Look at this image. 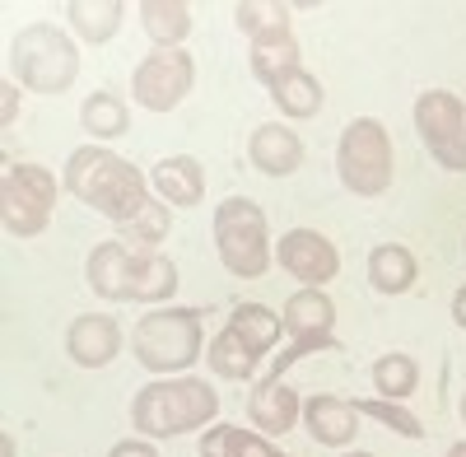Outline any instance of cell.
Returning a JSON list of instances; mask_svg holds the SVG:
<instances>
[{
  "mask_svg": "<svg viewBox=\"0 0 466 457\" xmlns=\"http://www.w3.org/2000/svg\"><path fill=\"white\" fill-rule=\"evenodd\" d=\"M66 187H70V197H80L89 210L107 215L116 228H122L127 219H136L149 201L145 173L131 159L103 149V145H80L66 159Z\"/></svg>",
  "mask_w": 466,
  "mask_h": 457,
  "instance_id": "cell-1",
  "label": "cell"
},
{
  "mask_svg": "<svg viewBox=\"0 0 466 457\" xmlns=\"http://www.w3.org/2000/svg\"><path fill=\"white\" fill-rule=\"evenodd\" d=\"M219 415V397L201 378H168V383H145L131 401V425L149 439H177L201 430Z\"/></svg>",
  "mask_w": 466,
  "mask_h": 457,
  "instance_id": "cell-2",
  "label": "cell"
},
{
  "mask_svg": "<svg viewBox=\"0 0 466 457\" xmlns=\"http://www.w3.org/2000/svg\"><path fill=\"white\" fill-rule=\"evenodd\" d=\"M206 313L201 309H154L136 322L131 350L149 373H182L201 360Z\"/></svg>",
  "mask_w": 466,
  "mask_h": 457,
  "instance_id": "cell-3",
  "label": "cell"
},
{
  "mask_svg": "<svg viewBox=\"0 0 466 457\" xmlns=\"http://www.w3.org/2000/svg\"><path fill=\"white\" fill-rule=\"evenodd\" d=\"M10 66L33 94H66L80 75V47L56 24H28L10 43Z\"/></svg>",
  "mask_w": 466,
  "mask_h": 457,
  "instance_id": "cell-4",
  "label": "cell"
},
{
  "mask_svg": "<svg viewBox=\"0 0 466 457\" xmlns=\"http://www.w3.org/2000/svg\"><path fill=\"white\" fill-rule=\"evenodd\" d=\"M336 173L355 197H382L392 187V136L378 117H355L340 131Z\"/></svg>",
  "mask_w": 466,
  "mask_h": 457,
  "instance_id": "cell-5",
  "label": "cell"
},
{
  "mask_svg": "<svg viewBox=\"0 0 466 457\" xmlns=\"http://www.w3.org/2000/svg\"><path fill=\"white\" fill-rule=\"evenodd\" d=\"M215 248H219V261L228 266L233 276H243V280L266 276V266H270V239H266L261 206L248 201V197L219 201V210H215Z\"/></svg>",
  "mask_w": 466,
  "mask_h": 457,
  "instance_id": "cell-6",
  "label": "cell"
},
{
  "mask_svg": "<svg viewBox=\"0 0 466 457\" xmlns=\"http://www.w3.org/2000/svg\"><path fill=\"white\" fill-rule=\"evenodd\" d=\"M56 206V178L43 164H10L0 178V215H5V234L33 239L52 224Z\"/></svg>",
  "mask_w": 466,
  "mask_h": 457,
  "instance_id": "cell-7",
  "label": "cell"
},
{
  "mask_svg": "<svg viewBox=\"0 0 466 457\" xmlns=\"http://www.w3.org/2000/svg\"><path fill=\"white\" fill-rule=\"evenodd\" d=\"M415 131L443 168L466 173V107L457 94H448V89L420 94L415 98Z\"/></svg>",
  "mask_w": 466,
  "mask_h": 457,
  "instance_id": "cell-8",
  "label": "cell"
},
{
  "mask_svg": "<svg viewBox=\"0 0 466 457\" xmlns=\"http://www.w3.org/2000/svg\"><path fill=\"white\" fill-rule=\"evenodd\" d=\"M191 85H197V61H191V52L154 47L131 75V98L149 112H173L191 94Z\"/></svg>",
  "mask_w": 466,
  "mask_h": 457,
  "instance_id": "cell-9",
  "label": "cell"
},
{
  "mask_svg": "<svg viewBox=\"0 0 466 457\" xmlns=\"http://www.w3.org/2000/svg\"><path fill=\"white\" fill-rule=\"evenodd\" d=\"M276 257L294 280H303V289H322L340 271V252L331 248V239L318 234V228H289V234H280Z\"/></svg>",
  "mask_w": 466,
  "mask_h": 457,
  "instance_id": "cell-10",
  "label": "cell"
},
{
  "mask_svg": "<svg viewBox=\"0 0 466 457\" xmlns=\"http://www.w3.org/2000/svg\"><path fill=\"white\" fill-rule=\"evenodd\" d=\"M66 350L80 369H103V364L116 360V350H122V327H116L107 313H85V318L70 322Z\"/></svg>",
  "mask_w": 466,
  "mask_h": 457,
  "instance_id": "cell-11",
  "label": "cell"
},
{
  "mask_svg": "<svg viewBox=\"0 0 466 457\" xmlns=\"http://www.w3.org/2000/svg\"><path fill=\"white\" fill-rule=\"evenodd\" d=\"M303 425L313 434V443L322 448H350L360 430V406L355 401H340V397H308L303 401Z\"/></svg>",
  "mask_w": 466,
  "mask_h": 457,
  "instance_id": "cell-12",
  "label": "cell"
},
{
  "mask_svg": "<svg viewBox=\"0 0 466 457\" xmlns=\"http://www.w3.org/2000/svg\"><path fill=\"white\" fill-rule=\"evenodd\" d=\"M248 415H252V425L261 434H289L294 421L303 415V401L299 392L285 383V378H261V383L252 388V401H248Z\"/></svg>",
  "mask_w": 466,
  "mask_h": 457,
  "instance_id": "cell-13",
  "label": "cell"
},
{
  "mask_svg": "<svg viewBox=\"0 0 466 457\" xmlns=\"http://www.w3.org/2000/svg\"><path fill=\"white\" fill-rule=\"evenodd\" d=\"M248 159L266 173V178H289L299 164H303V140L280 127V122H270V127H257L252 131V145H248Z\"/></svg>",
  "mask_w": 466,
  "mask_h": 457,
  "instance_id": "cell-14",
  "label": "cell"
},
{
  "mask_svg": "<svg viewBox=\"0 0 466 457\" xmlns=\"http://www.w3.org/2000/svg\"><path fill=\"white\" fill-rule=\"evenodd\" d=\"M177 294V266L168 257H159L154 248H136L131 252V299L136 303H164Z\"/></svg>",
  "mask_w": 466,
  "mask_h": 457,
  "instance_id": "cell-15",
  "label": "cell"
},
{
  "mask_svg": "<svg viewBox=\"0 0 466 457\" xmlns=\"http://www.w3.org/2000/svg\"><path fill=\"white\" fill-rule=\"evenodd\" d=\"M154 192L168 197V206H197L206 197V168H201V159H191V155L159 159V168H154Z\"/></svg>",
  "mask_w": 466,
  "mask_h": 457,
  "instance_id": "cell-16",
  "label": "cell"
},
{
  "mask_svg": "<svg viewBox=\"0 0 466 457\" xmlns=\"http://www.w3.org/2000/svg\"><path fill=\"white\" fill-rule=\"evenodd\" d=\"M89 285L103 299H131V248L127 243H98L89 252Z\"/></svg>",
  "mask_w": 466,
  "mask_h": 457,
  "instance_id": "cell-17",
  "label": "cell"
},
{
  "mask_svg": "<svg viewBox=\"0 0 466 457\" xmlns=\"http://www.w3.org/2000/svg\"><path fill=\"white\" fill-rule=\"evenodd\" d=\"M252 70H257V80L266 89L280 85L289 70H299V43H294V33L289 28H276V33L252 37Z\"/></svg>",
  "mask_w": 466,
  "mask_h": 457,
  "instance_id": "cell-18",
  "label": "cell"
},
{
  "mask_svg": "<svg viewBox=\"0 0 466 457\" xmlns=\"http://www.w3.org/2000/svg\"><path fill=\"white\" fill-rule=\"evenodd\" d=\"M415 252L401 248V243H378L369 252V280L378 294H406L415 285Z\"/></svg>",
  "mask_w": 466,
  "mask_h": 457,
  "instance_id": "cell-19",
  "label": "cell"
},
{
  "mask_svg": "<svg viewBox=\"0 0 466 457\" xmlns=\"http://www.w3.org/2000/svg\"><path fill=\"white\" fill-rule=\"evenodd\" d=\"M285 331L299 340V336H331L336 327V303L322 294V289H299L289 303H285Z\"/></svg>",
  "mask_w": 466,
  "mask_h": 457,
  "instance_id": "cell-20",
  "label": "cell"
},
{
  "mask_svg": "<svg viewBox=\"0 0 466 457\" xmlns=\"http://www.w3.org/2000/svg\"><path fill=\"white\" fill-rule=\"evenodd\" d=\"M140 24L159 47H177L191 33V5L187 0H140Z\"/></svg>",
  "mask_w": 466,
  "mask_h": 457,
  "instance_id": "cell-21",
  "label": "cell"
},
{
  "mask_svg": "<svg viewBox=\"0 0 466 457\" xmlns=\"http://www.w3.org/2000/svg\"><path fill=\"white\" fill-rule=\"evenodd\" d=\"M66 10H70V24L85 43H107L122 28V15H127L122 0H70Z\"/></svg>",
  "mask_w": 466,
  "mask_h": 457,
  "instance_id": "cell-22",
  "label": "cell"
},
{
  "mask_svg": "<svg viewBox=\"0 0 466 457\" xmlns=\"http://www.w3.org/2000/svg\"><path fill=\"white\" fill-rule=\"evenodd\" d=\"M270 98L280 103L285 117L303 122V117H318V107H322V85H318V75H308L303 66L289 70L280 85H270Z\"/></svg>",
  "mask_w": 466,
  "mask_h": 457,
  "instance_id": "cell-23",
  "label": "cell"
},
{
  "mask_svg": "<svg viewBox=\"0 0 466 457\" xmlns=\"http://www.w3.org/2000/svg\"><path fill=\"white\" fill-rule=\"evenodd\" d=\"M201 457H276L266 434L238 430V425H210L201 439Z\"/></svg>",
  "mask_w": 466,
  "mask_h": 457,
  "instance_id": "cell-24",
  "label": "cell"
},
{
  "mask_svg": "<svg viewBox=\"0 0 466 457\" xmlns=\"http://www.w3.org/2000/svg\"><path fill=\"white\" fill-rule=\"evenodd\" d=\"M228 327L243 336V346L252 350V355H266L270 346H276V336H280V318L270 313V309H261V303H238L233 309V318H228Z\"/></svg>",
  "mask_w": 466,
  "mask_h": 457,
  "instance_id": "cell-25",
  "label": "cell"
},
{
  "mask_svg": "<svg viewBox=\"0 0 466 457\" xmlns=\"http://www.w3.org/2000/svg\"><path fill=\"white\" fill-rule=\"evenodd\" d=\"M257 360H261V355H252L233 327H224V331L210 340V369H215L219 378H238V383H248V378L257 373Z\"/></svg>",
  "mask_w": 466,
  "mask_h": 457,
  "instance_id": "cell-26",
  "label": "cell"
},
{
  "mask_svg": "<svg viewBox=\"0 0 466 457\" xmlns=\"http://www.w3.org/2000/svg\"><path fill=\"white\" fill-rule=\"evenodd\" d=\"M80 122H85V131H94V136H103V140L127 136V127H131L127 103L116 98V94H89L85 107H80Z\"/></svg>",
  "mask_w": 466,
  "mask_h": 457,
  "instance_id": "cell-27",
  "label": "cell"
},
{
  "mask_svg": "<svg viewBox=\"0 0 466 457\" xmlns=\"http://www.w3.org/2000/svg\"><path fill=\"white\" fill-rule=\"evenodd\" d=\"M373 383H378V397L382 401H406L420 383V364L410 355H382L373 364Z\"/></svg>",
  "mask_w": 466,
  "mask_h": 457,
  "instance_id": "cell-28",
  "label": "cell"
},
{
  "mask_svg": "<svg viewBox=\"0 0 466 457\" xmlns=\"http://www.w3.org/2000/svg\"><path fill=\"white\" fill-rule=\"evenodd\" d=\"M122 234H127L131 243H140V248L164 243V239L173 234V215H168V201L149 197V201H145V210H140L136 219H127V224H122Z\"/></svg>",
  "mask_w": 466,
  "mask_h": 457,
  "instance_id": "cell-29",
  "label": "cell"
},
{
  "mask_svg": "<svg viewBox=\"0 0 466 457\" xmlns=\"http://www.w3.org/2000/svg\"><path fill=\"white\" fill-rule=\"evenodd\" d=\"M233 19H238V28H243L248 37L289 28V10L276 5V0H243V5H233Z\"/></svg>",
  "mask_w": 466,
  "mask_h": 457,
  "instance_id": "cell-30",
  "label": "cell"
},
{
  "mask_svg": "<svg viewBox=\"0 0 466 457\" xmlns=\"http://www.w3.org/2000/svg\"><path fill=\"white\" fill-rule=\"evenodd\" d=\"M360 406V415H373V421H382L387 430H397L401 439H424V425L415 421V415L401 406V401H382V397H373V401H355Z\"/></svg>",
  "mask_w": 466,
  "mask_h": 457,
  "instance_id": "cell-31",
  "label": "cell"
},
{
  "mask_svg": "<svg viewBox=\"0 0 466 457\" xmlns=\"http://www.w3.org/2000/svg\"><path fill=\"white\" fill-rule=\"evenodd\" d=\"M107 457H159V452H154V443H145V439H122V443H112Z\"/></svg>",
  "mask_w": 466,
  "mask_h": 457,
  "instance_id": "cell-32",
  "label": "cell"
},
{
  "mask_svg": "<svg viewBox=\"0 0 466 457\" xmlns=\"http://www.w3.org/2000/svg\"><path fill=\"white\" fill-rule=\"evenodd\" d=\"M15 85H0V127H10L15 122Z\"/></svg>",
  "mask_w": 466,
  "mask_h": 457,
  "instance_id": "cell-33",
  "label": "cell"
},
{
  "mask_svg": "<svg viewBox=\"0 0 466 457\" xmlns=\"http://www.w3.org/2000/svg\"><path fill=\"white\" fill-rule=\"evenodd\" d=\"M452 322L466 331V285H461V289H457V299H452Z\"/></svg>",
  "mask_w": 466,
  "mask_h": 457,
  "instance_id": "cell-34",
  "label": "cell"
},
{
  "mask_svg": "<svg viewBox=\"0 0 466 457\" xmlns=\"http://www.w3.org/2000/svg\"><path fill=\"white\" fill-rule=\"evenodd\" d=\"M0 457H15V439L10 434H0Z\"/></svg>",
  "mask_w": 466,
  "mask_h": 457,
  "instance_id": "cell-35",
  "label": "cell"
},
{
  "mask_svg": "<svg viewBox=\"0 0 466 457\" xmlns=\"http://www.w3.org/2000/svg\"><path fill=\"white\" fill-rule=\"evenodd\" d=\"M448 457H466V443H452V448H448Z\"/></svg>",
  "mask_w": 466,
  "mask_h": 457,
  "instance_id": "cell-36",
  "label": "cell"
},
{
  "mask_svg": "<svg viewBox=\"0 0 466 457\" xmlns=\"http://www.w3.org/2000/svg\"><path fill=\"white\" fill-rule=\"evenodd\" d=\"M461 421H466V392H461Z\"/></svg>",
  "mask_w": 466,
  "mask_h": 457,
  "instance_id": "cell-37",
  "label": "cell"
},
{
  "mask_svg": "<svg viewBox=\"0 0 466 457\" xmlns=\"http://www.w3.org/2000/svg\"><path fill=\"white\" fill-rule=\"evenodd\" d=\"M345 457H369V452H345Z\"/></svg>",
  "mask_w": 466,
  "mask_h": 457,
  "instance_id": "cell-38",
  "label": "cell"
},
{
  "mask_svg": "<svg viewBox=\"0 0 466 457\" xmlns=\"http://www.w3.org/2000/svg\"><path fill=\"white\" fill-rule=\"evenodd\" d=\"M276 457H285V452H276Z\"/></svg>",
  "mask_w": 466,
  "mask_h": 457,
  "instance_id": "cell-39",
  "label": "cell"
}]
</instances>
